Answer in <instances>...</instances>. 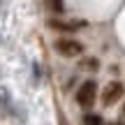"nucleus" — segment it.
<instances>
[{
	"instance_id": "6e6552de",
	"label": "nucleus",
	"mask_w": 125,
	"mask_h": 125,
	"mask_svg": "<svg viewBox=\"0 0 125 125\" xmlns=\"http://www.w3.org/2000/svg\"><path fill=\"white\" fill-rule=\"evenodd\" d=\"M121 116H123V118H125V104H123V109H121Z\"/></svg>"
},
{
	"instance_id": "1a4fd4ad",
	"label": "nucleus",
	"mask_w": 125,
	"mask_h": 125,
	"mask_svg": "<svg viewBox=\"0 0 125 125\" xmlns=\"http://www.w3.org/2000/svg\"><path fill=\"white\" fill-rule=\"evenodd\" d=\"M109 125H123V123H109Z\"/></svg>"
},
{
	"instance_id": "423d86ee",
	"label": "nucleus",
	"mask_w": 125,
	"mask_h": 125,
	"mask_svg": "<svg viewBox=\"0 0 125 125\" xmlns=\"http://www.w3.org/2000/svg\"><path fill=\"white\" fill-rule=\"evenodd\" d=\"M83 125H102V116H97V114H86Z\"/></svg>"
},
{
	"instance_id": "f257e3e1",
	"label": "nucleus",
	"mask_w": 125,
	"mask_h": 125,
	"mask_svg": "<svg viewBox=\"0 0 125 125\" xmlns=\"http://www.w3.org/2000/svg\"><path fill=\"white\" fill-rule=\"evenodd\" d=\"M95 97H97V83L95 81H83L79 86V90H76V104L88 109L95 102Z\"/></svg>"
},
{
	"instance_id": "f03ea898",
	"label": "nucleus",
	"mask_w": 125,
	"mask_h": 125,
	"mask_svg": "<svg viewBox=\"0 0 125 125\" xmlns=\"http://www.w3.org/2000/svg\"><path fill=\"white\" fill-rule=\"evenodd\" d=\"M123 95H125V86L121 81H111V83L104 86V90H102V104L104 107H111L118 100H123Z\"/></svg>"
},
{
	"instance_id": "20e7f679",
	"label": "nucleus",
	"mask_w": 125,
	"mask_h": 125,
	"mask_svg": "<svg viewBox=\"0 0 125 125\" xmlns=\"http://www.w3.org/2000/svg\"><path fill=\"white\" fill-rule=\"evenodd\" d=\"M83 26H86V21H56V19L49 21V28H53V30H67V32H74Z\"/></svg>"
},
{
	"instance_id": "0eeeda50",
	"label": "nucleus",
	"mask_w": 125,
	"mask_h": 125,
	"mask_svg": "<svg viewBox=\"0 0 125 125\" xmlns=\"http://www.w3.org/2000/svg\"><path fill=\"white\" fill-rule=\"evenodd\" d=\"M81 67H83V70H97L100 62H97V58H83L81 60Z\"/></svg>"
},
{
	"instance_id": "39448f33",
	"label": "nucleus",
	"mask_w": 125,
	"mask_h": 125,
	"mask_svg": "<svg viewBox=\"0 0 125 125\" xmlns=\"http://www.w3.org/2000/svg\"><path fill=\"white\" fill-rule=\"evenodd\" d=\"M44 2H46V7H49L51 12H56V14L65 12V2H62V0H44Z\"/></svg>"
},
{
	"instance_id": "7ed1b4c3",
	"label": "nucleus",
	"mask_w": 125,
	"mask_h": 125,
	"mask_svg": "<svg viewBox=\"0 0 125 125\" xmlns=\"http://www.w3.org/2000/svg\"><path fill=\"white\" fill-rule=\"evenodd\" d=\"M56 51L60 56H65V58H74V56H79L83 51V44L76 40H58L56 42Z\"/></svg>"
}]
</instances>
